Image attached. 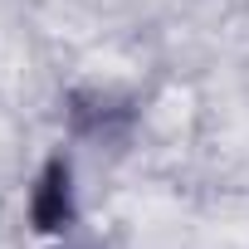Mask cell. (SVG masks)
Wrapping results in <instances>:
<instances>
[{
  "label": "cell",
  "instance_id": "6da1fadb",
  "mask_svg": "<svg viewBox=\"0 0 249 249\" xmlns=\"http://www.w3.org/2000/svg\"><path fill=\"white\" fill-rule=\"evenodd\" d=\"M64 117H69V132L78 142L122 147L132 137V127H137V103L112 93V88H73L64 98Z\"/></svg>",
  "mask_w": 249,
  "mask_h": 249
},
{
  "label": "cell",
  "instance_id": "7a4b0ae2",
  "mask_svg": "<svg viewBox=\"0 0 249 249\" xmlns=\"http://www.w3.org/2000/svg\"><path fill=\"white\" fill-rule=\"evenodd\" d=\"M73 220H78L73 166H69V157H64V152H54V157L39 166L35 186H30V225H35L39 234H64Z\"/></svg>",
  "mask_w": 249,
  "mask_h": 249
},
{
  "label": "cell",
  "instance_id": "3957f363",
  "mask_svg": "<svg viewBox=\"0 0 249 249\" xmlns=\"http://www.w3.org/2000/svg\"><path fill=\"white\" fill-rule=\"evenodd\" d=\"M54 249H64V244H54Z\"/></svg>",
  "mask_w": 249,
  "mask_h": 249
}]
</instances>
